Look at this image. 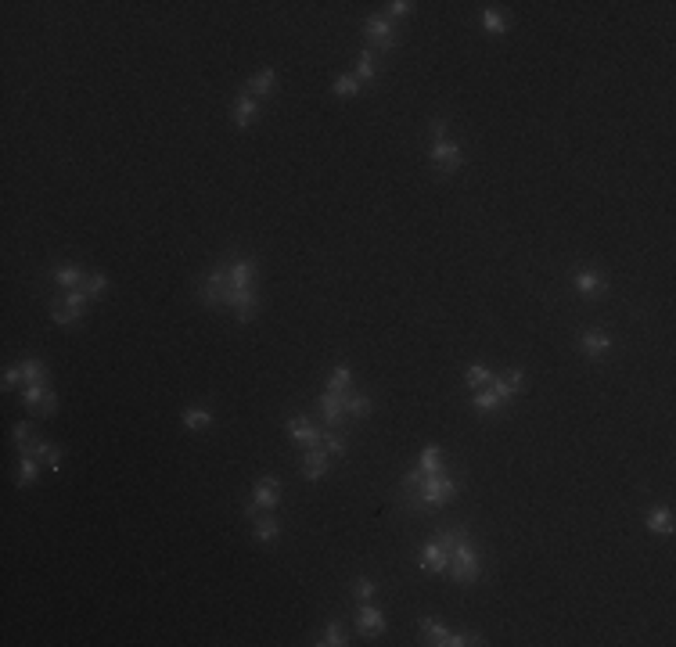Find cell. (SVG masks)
<instances>
[{
    "label": "cell",
    "mask_w": 676,
    "mask_h": 647,
    "mask_svg": "<svg viewBox=\"0 0 676 647\" xmlns=\"http://www.w3.org/2000/svg\"><path fill=\"white\" fill-rule=\"evenodd\" d=\"M432 166H436L443 176H453L460 166H464V151H460L453 140H436V144H432Z\"/></svg>",
    "instance_id": "obj_5"
},
{
    "label": "cell",
    "mask_w": 676,
    "mask_h": 647,
    "mask_svg": "<svg viewBox=\"0 0 676 647\" xmlns=\"http://www.w3.org/2000/svg\"><path fill=\"white\" fill-rule=\"evenodd\" d=\"M47 450H51V443L44 439V436H33V439H29L18 453H25V457H37L40 460V464H44V457H47Z\"/></svg>",
    "instance_id": "obj_38"
},
{
    "label": "cell",
    "mask_w": 676,
    "mask_h": 647,
    "mask_svg": "<svg viewBox=\"0 0 676 647\" xmlns=\"http://www.w3.org/2000/svg\"><path fill=\"white\" fill-rule=\"evenodd\" d=\"M446 575L453 582H460V587H475L479 575H482V558H479V547L475 540L468 536V529H460V536L453 540L450 547V568Z\"/></svg>",
    "instance_id": "obj_2"
},
{
    "label": "cell",
    "mask_w": 676,
    "mask_h": 647,
    "mask_svg": "<svg viewBox=\"0 0 676 647\" xmlns=\"http://www.w3.org/2000/svg\"><path fill=\"white\" fill-rule=\"evenodd\" d=\"M51 320H54L58 327H72V324H76L79 317H76V313L69 310V306H61V302L54 299V302H51Z\"/></svg>",
    "instance_id": "obj_37"
},
{
    "label": "cell",
    "mask_w": 676,
    "mask_h": 647,
    "mask_svg": "<svg viewBox=\"0 0 676 647\" xmlns=\"http://www.w3.org/2000/svg\"><path fill=\"white\" fill-rule=\"evenodd\" d=\"M579 346H583V356L587 360H604L611 353V338L604 331H587L579 338Z\"/></svg>",
    "instance_id": "obj_16"
},
{
    "label": "cell",
    "mask_w": 676,
    "mask_h": 647,
    "mask_svg": "<svg viewBox=\"0 0 676 647\" xmlns=\"http://www.w3.org/2000/svg\"><path fill=\"white\" fill-rule=\"evenodd\" d=\"M353 594H356V601H360V604H367V601H371V597H375V582H371V579H363V575H360V579L353 582Z\"/></svg>",
    "instance_id": "obj_40"
},
{
    "label": "cell",
    "mask_w": 676,
    "mask_h": 647,
    "mask_svg": "<svg viewBox=\"0 0 676 647\" xmlns=\"http://www.w3.org/2000/svg\"><path fill=\"white\" fill-rule=\"evenodd\" d=\"M11 439H15V446H18V450H22V446H25V443H29V439H33V428H29V424H25V421H18V424H15V428H11Z\"/></svg>",
    "instance_id": "obj_41"
},
{
    "label": "cell",
    "mask_w": 676,
    "mask_h": 647,
    "mask_svg": "<svg viewBox=\"0 0 676 647\" xmlns=\"http://www.w3.org/2000/svg\"><path fill=\"white\" fill-rule=\"evenodd\" d=\"M281 507V482L273 478V475H263L252 489V504L245 507V514H256V511H278Z\"/></svg>",
    "instance_id": "obj_4"
},
{
    "label": "cell",
    "mask_w": 676,
    "mask_h": 647,
    "mask_svg": "<svg viewBox=\"0 0 676 647\" xmlns=\"http://www.w3.org/2000/svg\"><path fill=\"white\" fill-rule=\"evenodd\" d=\"M482 25H486L493 37H500V33H507V29H511V22H507L497 8H482Z\"/></svg>",
    "instance_id": "obj_31"
},
{
    "label": "cell",
    "mask_w": 676,
    "mask_h": 647,
    "mask_svg": "<svg viewBox=\"0 0 676 647\" xmlns=\"http://www.w3.org/2000/svg\"><path fill=\"white\" fill-rule=\"evenodd\" d=\"M44 468H51V471H61V450H58V446H51V450H47V457H44Z\"/></svg>",
    "instance_id": "obj_45"
},
{
    "label": "cell",
    "mask_w": 676,
    "mask_h": 647,
    "mask_svg": "<svg viewBox=\"0 0 676 647\" xmlns=\"http://www.w3.org/2000/svg\"><path fill=\"white\" fill-rule=\"evenodd\" d=\"M648 532H658V536L672 532V511L669 507H651L648 511Z\"/></svg>",
    "instance_id": "obj_22"
},
{
    "label": "cell",
    "mask_w": 676,
    "mask_h": 647,
    "mask_svg": "<svg viewBox=\"0 0 676 647\" xmlns=\"http://www.w3.org/2000/svg\"><path fill=\"white\" fill-rule=\"evenodd\" d=\"M209 424H212V414H209L205 407H188V410H183V428L202 431V428H209Z\"/></svg>",
    "instance_id": "obj_29"
},
{
    "label": "cell",
    "mask_w": 676,
    "mask_h": 647,
    "mask_svg": "<svg viewBox=\"0 0 676 647\" xmlns=\"http://www.w3.org/2000/svg\"><path fill=\"white\" fill-rule=\"evenodd\" d=\"M457 489H460V482L450 478L446 471H439V475H424L421 485H417L414 492H399V507L410 511V514H432V511L446 507V504L457 497Z\"/></svg>",
    "instance_id": "obj_1"
},
{
    "label": "cell",
    "mask_w": 676,
    "mask_h": 647,
    "mask_svg": "<svg viewBox=\"0 0 676 647\" xmlns=\"http://www.w3.org/2000/svg\"><path fill=\"white\" fill-rule=\"evenodd\" d=\"M54 281L61 285V288H83V281H86V273H83V266H72V263H61L58 270H54Z\"/></svg>",
    "instance_id": "obj_20"
},
{
    "label": "cell",
    "mask_w": 676,
    "mask_h": 647,
    "mask_svg": "<svg viewBox=\"0 0 676 647\" xmlns=\"http://www.w3.org/2000/svg\"><path fill=\"white\" fill-rule=\"evenodd\" d=\"M44 396H47V385H44V381H33V385H25V388H22V403H25V410H40Z\"/></svg>",
    "instance_id": "obj_34"
},
{
    "label": "cell",
    "mask_w": 676,
    "mask_h": 647,
    "mask_svg": "<svg viewBox=\"0 0 676 647\" xmlns=\"http://www.w3.org/2000/svg\"><path fill=\"white\" fill-rule=\"evenodd\" d=\"M375 76H378V54L367 47V51H360V58H356V79H360V83H375Z\"/></svg>",
    "instance_id": "obj_21"
},
{
    "label": "cell",
    "mask_w": 676,
    "mask_h": 647,
    "mask_svg": "<svg viewBox=\"0 0 676 647\" xmlns=\"http://www.w3.org/2000/svg\"><path fill=\"white\" fill-rule=\"evenodd\" d=\"M108 288V277L105 273H86V281H83V292L90 295V299H94V295H101Z\"/></svg>",
    "instance_id": "obj_39"
},
{
    "label": "cell",
    "mask_w": 676,
    "mask_h": 647,
    "mask_svg": "<svg viewBox=\"0 0 676 647\" xmlns=\"http://www.w3.org/2000/svg\"><path fill=\"white\" fill-rule=\"evenodd\" d=\"M472 407H475L479 414H497V410H500L504 403L497 399V392H493V388L486 385V388H475V396H472Z\"/></svg>",
    "instance_id": "obj_23"
},
{
    "label": "cell",
    "mask_w": 676,
    "mask_h": 647,
    "mask_svg": "<svg viewBox=\"0 0 676 647\" xmlns=\"http://www.w3.org/2000/svg\"><path fill=\"white\" fill-rule=\"evenodd\" d=\"M576 292L587 295V299H594V295H604V292H608V281H604L597 270H576Z\"/></svg>",
    "instance_id": "obj_18"
},
{
    "label": "cell",
    "mask_w": 676,
    "mask_h": 647,
    "mask_svg": "<svg viewBox=\"0 0 676 647\" xmlns=\"http://www.w3.org/2000/svg\"><path fill=\"white\" fill-rule=\"evenodd\" d=\"M288 436L299 450H310V446H320V431L310 417H292L288 421Z\"/></svg>",
    "instance_id": "obj_12"
},
{
    "label": "cell",
    "mask_w": 676,
    "mask_h": 647,
    "mask_svg": "<svg viewBox=\"0 0 676 647\" xmlns=\"http://www.w3.org/2000/svg\"><path fill=\"white\" fill-rule=\"evenodd\" d=\"M356 629L363 633V636H382L385 633V615L367 601V604H360L356 608Z\"/></svg>",
    "instance_id": "obj_13"
},
{
    "label": "cell",
    "mask_w": 676,
    "mask_h": 647,
    "mask_svg": "<svg viewBox=\"0 0 676 647\" xmlns=\"http://www.w3.org/2000/svg\"><path fill=\"white\" fill-rule=\"evenodd\" d=\"M489 381H493V371H489V367H482V363H472V367H468V374H464V385H468V388H486Z\"/></svg>",
    "instance_id": "obj_32"
},
{
    "label": "cell",
    "mask_w": 676,
    "mask_h": 647,
    "mask_svg": "<svg viewBox=\"0 0 676 647\" xmlns=\"http://www.w3.org/2000/svg\"><path fill=\"white\" fill-rule=\"evenodd\" d=\"M223 306H234V313H238V324H252V317H256V310H259V299H256V292H252V288H245V292H238V288H227V295H223Z\"/></svg>",
    "instance_id": "obj_7"
},
{
    "label": "cell",
    "mask_w": 676,
    "mask_h": 647,
    "mask_svg": "<svg viewBox=\"0 0 676 647\" xmlns=\"http://www.w3.org/2000/svg\"><path fill=\"white\" fill-rule=\"evenodd\" d=\"M54 410H58V396L47 388V396H44V403H40V410H37V414H40V417H54Z\"/></svg>",
    "instance_id": "obj_44"
},
{
    "label": "cell",
    "mask_w": 676,
    "mask_h": 647,
    "mask_svg": "<svg viewBox=\"0 0 676 647\" xmlns=\"http://www.w3.org/2000/svg\"><path fill=\"white\" fill-rule=\"evenodd\" d=\"M331 90H334L338 98H346V101H349V98H356V94H360V79H356V76H346V72H342V76H334Z\"/></svg>",
    "instance_id": "obj_33"
},
{
    "label": "cell",
    "mask_w": 676,
    "mask_h": 647,
    "mask_svg": "<svg viewBox=\"0 0 676 647\" xmlns=\"http://www.w3.org/2000/svg\"><path fill=\"white\" fill-rule=\"evenodd\" d=\"M227 263H220V266H212L209 273H205V281H202V302L205 306H223V295H227Z\"/></svg>",
    "instance_id": "obj_6"
},
{
    "label": "cell",
    "mask_w": 676,
    "mask_h": 647,
    "mask_svg": "<svg viewBox=\"0 0 676 647\" xmlns=\"http://www.w3.org/2000/svg\"><path fill=\"white\" fill-rule=\"evenodd\" d=\"M410 11H414L410 0H392V4H389V18H407Z\"/></svg>",
    "instance_id": "obj_43"
},
{
    "label": "cell",
    "mask_w": 676,
    "mask_h": 647,
    "mask_svg": "<svg viewBox=\"0 0 676 647\" xmlns=\"http://www.w3.org/2000/svg\"><path fill=\"white\" fill-rule=\"evenodd\" d=\"M363 37H367V47L371 51H396V44H399V33H396V25L389 22V18H382V15H371L363 22Z\"/></svg>",
    "instance_id": "obj_3"
},
{
    "label": "cell",
    "mask_w": 676,
    "mask_h": 647,
    "mask_svg": "<svg viewBox=\"0 0 676 647\" xmlns=\"http://www.w3.org/2000/svg\"><path fill=\"white\" fill-rule=\"evenodd\" d=\"M37 475H40V460H37V457H25V453H22V460H18V471H15V482H18V489L33 485V482H37Z\"/></svg>",
    "instance_id": "obj_24"
},
{
    "label": "cell",
    "mask_w": 676,
    "mask_h": 647,
    "mask_svg": "<svg viewBox=\"0 0 676 647\" xmlns=\"http://www.w3.org/2000/svg\"><path fill=\"white\" fill-rule=\"evenodd\" d=\"M252 536L259 540V543H273L281 536V521L278 518H259V521H252Z\"/></svg>",
    "instance_id": "obj_27"
},
{
    "label": "cell",
    "mask_w": 676,
    "mask_h": 647,
    "mask_svg": "<svg viewBox=\"0 0 676 647\" xmlns=\"http://www.w3.org/2000/svg\"><path fill=\"white\" fill-rule=\"evenodd\" d=\"M349 385H353V371H349L346 363H338L334 371H331V378H327V392H338V396H342Z\"/></svg>",
    "instance_id": "obj_30"
},
{
    "label": "cell",
    "mask_w": 676,
    "mask_h": 647,
    "mask_svg": "<svg viewBox=\"0 0 676 647\" xmlns=\"http://www.w3.org/2000/svg\"><path fill=\"white\" fill-rule=\"evenodd\" d=\"M256 259H245V256H238V259H230L227 263V285L230 288H238V292H245V288H252L256 285Z\"/></svg>",
    "instance_id": "obj_9"
},
{
    "label": "cell",
    "mask_w": 676,
    "mask_h": 647,
    "mask_svg": "<svg viewBox=\"0 0 676 647\" xmlns=\"http://www.w3.org/2000/svg\"><path fill=\"white\" fill-rule=\"evenodd\" d=\"M273 86H278V72H273V69H259V72L249 79V86H245V90H249L252 98H270Z\"/></svg>",
    "instance_id": "obj_19"
},
{
    "label": "cell",
    "mask_w": 676,
    "mask_h": 647,
    "mask_svg": "<svg viewBox=\"0 0 676 647\" xmlns=\"http://www.w3.org/2000/svg\"><path fill=\"white\" fill-rule=\"evenodd\" d=\"M417 468H421L424 475H439V471H443V450H439V446H424L421 457H417Z\"/></svg>",
    "instance_id": "obj_26"
},
{
    "label": "cell",
    "mask_w": 676,
    "mask_h": 647,
    "mask_svg": "<svg viewBox=\"0 0 676 647\" xmlns=\"http://www.w3.org/2000/svg\"><path fill=\"white\" fill-rule=\"evenodd\" d=\"M18 367H22V378H25V385H33V381H47V367H44V360L29 356V360H22Z\"/></svg>",
    "instance_id": "obj_28"
},
{
    "label": "cell",
    "mask_w": 676,
    "mask_h": 647,
    "mask_svg": "<svg viewBox=\"0 0 676 647\" xmlns=\"http://www.w3.org/2000/svg\"><path fill=\"white\" fill-rule=\"evenodd\" d=\"M417 565H421L424 572H432V575H446V568H450V550H446L439 540H428V543L421 547Z\"/></svg>",
    "instance_id": "obj_8"
},
{
    "label": "cell",
    "mask_w": 676,
    "mask_h": 647,
    "mask_svg": "<svg viewBox=\"0 0 676 647\" xmlns=\"http://www.w3.org/2000/svg\"><path fill=\"white\" fill-rule=\"evenodd\" d=\"M320 446L327 450V457H346V450H349V443H346V436L338 428H324V436H320Z\"/></svg>",
    "instance_id": "obj_25"
},
{
    "label": "cell",
    "mask_w": 676,
    "mask_h": 647,
    "mask_svg": "<svg viewBox=\"0 0 676 647\" xmlns=\"http://www.w3.org/2000/svg\"><path fill=\"white\" fill-rule=\"evenodd\" d=\"M317 410H320L324 428H342V424L349 421V417H346V407H342V396H338V392H324L320 403H317Z\"/></svg>",
    "instance_id": "obj_10"
},
{
    "label": "cell",
    "mask_w": 676,
    "mask_h": 647,
    "mask_svg": "<svg viewBox=\"0 0 676 647\" xmlns=\"http://www.w3.org/2000/svg\"><path fill=\"white\" fill-rule=\"evenodd\" d=\"M259 115V98H252L249 90H241V94L234 98V126L238 130H249L252 122Z\"/></svg>",
    "instance_id": "obj_15"
},
{
    "label": "cell",
    "mask_w": 676,
    "mask_h": 647,
    "mask_svg": "<svg viewBox=\"0 0 676 647\" xmlns=\"http://www.w3.org/2000/svg\"><path fill=\"white\" fill-rule=\"evenodd\" d=\"M327 475V450L324 446H310L302 450V478L306 482H317Z\"/></svg>",
    "instance_id": "obj_14"
},
{
    "label": "cell",
    "mask_w": 676,
    "mask_h": 647,
    "mask_svg": "<svg viewBox=\"0 0 676 647\" xmlns=\"http://www.w3.org/2000/svg\"><path fill=\"white\" fill-rule=\"evenodd\" d=\"M432 137H436V140H446V119H432Z\"/></svg>",
    "instance_id": "obj_46"
},
{
    "label": "cell",
    "mask_w": 676,
    "mask_h": 647,
    "mask_svg": "<svg viewBox=\"0 0 676 647\" xmlns=\"http://www.w3.org/2000/svg\"><path fill=\"white\" fill-rule=\"evenodd\" d=\"M489 388L497 392V399H500V403H507V399H514L521 388H526V374H521L518 367H514V371H504V374H493V381H489Z\"/></svg>",
    "instance_id": "obj_11"
},
{
    "label": "cell",
    "mask_w": 676,
    "mask_h": 647,
    "mask_svg": "<svg viewBox=\"0 0 676 647\" xmlns=\"http://www.w3.org/2000/svg\"><path fill=\"white\" fill-rule=\"evenodd\" d=\"M61 306H69V310H72L76 317H83V313H86V306H90V295H86L83 288H69V292H65V299H61Z\"/></svg>",
    "instance_id": "obj_35"
},
{
    "label": "cell",
    "mask_w": 676,
    "mask_h": 647,
    "mask_svg": "<svg viewBox=\"0 0 676 647\" xmlns=\"http://www.w3.org/2000/svg\"><path fill=\"white\" fill-rule=\"evenodd\" d=\"M342 407H346V417H349V421H363V417H371V410H375L371 396H360V392H353V388L342 392Z\"/></svg>",
    "instance_id": "obj_17"
},
{
    "label": "cell",
    "mask_w": 676,
    "mask_h": 647,
    "mask_svg": "<svg viewBox=\"0 0 676 647\" xmlns=\"http://www.w3.org/2000/svg\"><path fill=\"white\" fill-rule=\"evenodd\" d=\"M18 381H25V378H22V367H8V371H4V381H0V385H4V392H15Z\"/></svg>",
    "instance_id": "obj_42"
},
{
    "label": "cell",
    "mask_w": 676,
    "mask_h": 647,
    "mask_svg": "<svg viewBox=\"0 0 676 647\" xmlns=\"http://www.w3.org/2000/svg\"><path fill=\"white\" fill-rule=\"evenodd\" d=\"M317 643H324V647H346L349 640H346V633H342V622L331 619L327 629H324V640H317Z\"/></svg>",
    "instance_id": "obj_36"
}]
</instances>
